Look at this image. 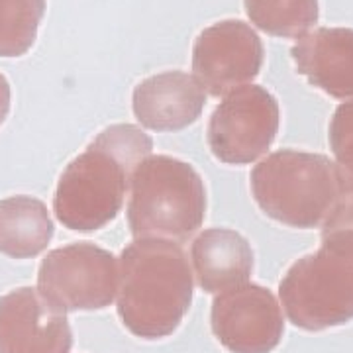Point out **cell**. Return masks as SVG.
Returning a JSON list of instances; mask_svg holds the SVG:
<instances>
[{
  "label": "cell",
  "instance_id": "obj_2",
  "mask_svg": "<svg viewBox=\"0 0 353 353\" xmlns=\"http://www.w3.org/2000/svg\"><path fill=\"white\" fill-rule=\"evenodd\" d=\"M192 290L189 257L175 241L138 238L120 253L116 310L136 338L175 334L189 312Z\"/></svg>",
  "mask_w": 353,
  "mask_h": 353
},
{
  "label": "cell",
  "instance_id": "obj_6",
  "mask_svg": "<svg viewBox=\"0 0 353 353\" xmlns=\"http://www.w3.org/2000/svg\"><path fill=\"white\" fill-rule=\"evenodd\" d=\"M38 290L63 312L101 310L118 292V261L90 241L50 252L39 265Z\"/></svg>",
  "mask_w": 353,
  "mask_h": 353
},
{
  "label": "cell",
  "instance_id": "obj_11",
  "mask_svg": "<svg viewBox=\"0 0 353 353\" xmlns=\"http://www.w3.org/2000/svg\"><path fill=\"white\" fill-rule=\"evenodd\" d=\"M206 92L185 71L148 77L134 88L132 108L138 122L155 132H179L201 118Z\"/></svg>",
  "mask_w": 353,
  "mask_h": 353
},
{
  "label": "cell",
  "instance_id": "obj_12",
  "mask_svg": "<svg viewBox=\"0 0 353 353\" xmlns=\"http://www.w3.org/2000/svg\"><path fill=\"white\" fill-rule=\"evenodd\" d=\"M290 55L296 73L332 99H353V30L316 28L299 39Z\"/></svg>",
  "mask_w": 353,
  "mask_h": 353
},
{
  "label": "cell",
  "instance_id": "obj_9",
  "mask_svg": "<svg viewBox=\"0 0 353 353\" xmlns=\"http://www.w3.org/2000/svg\"><path fill=\"white\" fill-rule=\"evenodd\" d=\"M210 326L228 352L269 353L281 340L283 316L269 290L259 285H240L218 292Z\"/></svg>",
  "mask_w": 353,
  "mask_h": 353
},
{
  "label": "cell",
  "instance_id": "obj_19",
  "mask_svg": "<svg viewBox=\"0 0 353 353\" xmlns=\"http://www.w3.org/2000/svg\"><path fill=\"white\" fill-rule=\"evenodd\" d=\"M12 92H10V83L8 79L0 73V126L4 124V120L8 118V112H10V99Z\"/></svg>",
  "mask_w": 353,
  "mask_h": 353
},
{
  "label": "cell",
  "instance_id": "obj_5",
  "mask_svg": "<svg viewBox=\"0 0 353 353\" xmlns=\"http://www.w3.org/2000/svg\"><path fill=\"white\" fill-rule=\"evenodd\" d=\"M281 296L296 326L320 330L353 316V228H322V248L290 267Z\"/></svg>",
  "mask_w": 353,
  "mask_h": 353
},
{
  "label": "cell",
  "instance_id": "obj_15",
  "mask_svg": "<svg viewBox=\"0 0 353 353\" xmlns=\"http://www.w3.org/2000/svg\"><path fill=\"white\" fill-rule=\"evenodd\" d=\"M255 28L273 38L301 39L318 22V0H243Z\"/></svg>",
  "mask_w": 353,
  "mask_h": 353
},
{
  "label": "cell",
  "instance_id": "obj_4",
  "mask_svg": "<svg viewBox=\"0 0 353 353\" xmlns=\"http://www.w3.org/2000/svg\"><path fill=\"white\" fill-rule=\"evenodd\" d=\"M128 202L132 236L185 243L206 216V189L187 161L169 155H150L141 161Z\"/></svg>",
  "mask_w": 353,
  "mask_h": 353
},
{
  "label": "cell",
  "instance_id": "obj_8",
  "mask_svg": "<svg viewBox=\"0 0 353 353\" xmlns=\"http://www.w3.org/2000/svg\"><path fill=\"white\" fill-rule=\"evenodd\" d=\"M263 41L241 20L204 28L192 46V77L210 97L250 85L263 67Z\"/></svg>",
  "mask_w": 353,
  "mask_h": 353
},
{
  "label": "cell",
  "instance_id": "obj_10",
  "mask_svg": "<svg viewBox=\"0 0 353 353\" xmlns=\"http://www.w3.org/2000/svg\"><path fill=\"white\" fill-rule=\"evenodd\" d=\"M71 347L67 312L38 289L22 287L0 299V353H69Z\"/></svg>",
  "mask_w": 353,
  "mask_h": 353
},
{
  "label": "cell",
  "instance_id": "obj_18",
  "mask_svg": "<svg viewBox=\"0 0 353 353\" xmlns=\"http://www.w3.org/2000/svg\"><path fill=\"white\" fill-rule=\"evenodd\" d=\"M322 228H353V194H345L336 204Z\"/></svg>",
  "mask_w": 353,
  "mask_h": 353
},
{
  "label": "cell",
  "instance_id": "obj_13",
  "mask_svg": "<svg viewBox=\"0 0 353 353\" xmlns=\"http://www.w3.org/2000/svg\"><path fill=\"white\" fill-rule=\"evenodd\" d=\"M192 271L204 292L218 294L245 283L253 269L250 241L236 230H204L190 248Z\"/></svg>",
  "mask_w": 353,
  "mask_h": 353
},
{
  "label": "cell",
  "instance_id": "obj_16",
  "mask_svg": "<svg viewBox=\"0 0 353 353\" xmlns=\"http://www.w3.org/2000/svg\"><path fill=\"white\" fill-rule=\"evenodd\" d=\"M48 0H0V57H22L34 48Z\"/></svg>",
  "mask_w": 353,
  "mask_h": 353
},
{
  "label": "cell",
  "instance_id": "obj_1",
  "mask_svg": "<svg viewBox=\"0 0 353 353\" xmlns=\"http://www.w3.org/2000/svg\"><path fill=\"white\" fill-rule=\"evenodd\" d=\"M152 150V138L138 126L106 128L67 165L53 196L55 218L75 232L108 226L124 208L134 173Z\"/></svg>",
  "mask_w": 353,
  "mask_h": 353
},
{
  "label": "cell",
  "instance_id": "obj_3",
  "mask_svg": "<svg viewBox=\"0 0 353 353\" xmlns=\"http://www.w3.org/2000/svg\"><path fill=\"white\" fill-rule=\"evenodd\" d=\"M252 194L271 220L312 230L326 222L347 192L326 155L279 150L253 167Z\"/></svg>",
  "mask_w": 353,
  "mask_h": 353
},
{
  "label": "cell",
  "instance_id": "obj_14",
  "mask_svg": "<svg viewBox=\"0 0 353 353\" xmlns=\"http://www.w3.org/2000/svg\"><path fill=\"white\" fill-rule=\"evenodd\" d=\"M48 206L34 196L0 201V252L12 259H32L48 250L53 238Z\"/></svg>",
  "mask_w": 353,
  "mask_h": 353
},
{
  "label": "cell",
  "instance_id": "obj_7",
  "mask_svg": "<svg viewBox=\"0 0 353 353\" xmlns=\"http://www.w3.org/2000/svg\"><path fill=\"white\" fill-rule=\"evenodd\" d=\"M281 122L277 99L259 85L234 88L208 120L206 139L216 159L228 165L257 161L275 141Z\"/></svg>",
  "mask_w": 353,
  "mask_h": 353
},
{
  "label": "cell",
  "instance_id": "obj_17",
  "mask_svg": "<svg viewBox=\"0 0 353 353\" xmlns=\"http://www.w3.org/2000/svg\"><path fill=\"white\" fill-rule=\"evenodd\" d=\"M328 136L345 192L353 194V99L336 108Z\"/></svg>",
  "mask_w": 353,
  "mask_h": 353
}]
</instances>
